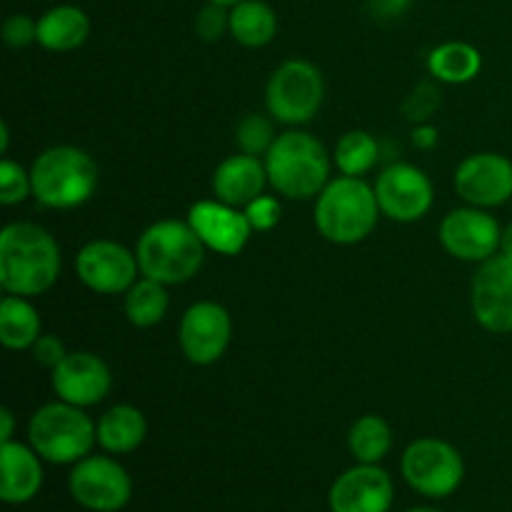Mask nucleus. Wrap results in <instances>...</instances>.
<instances>
[{
    "instance_id": "f257e3e1",
    "label": "nucleus",
    "mask_w": 512,
    "mask_h": 512,
    "mask_svg": "<svg viewBox=\"0 0 512 512\" xmlns=\"http://www.w3.org/2000/svg\"><path fill=\"white\" fill-rule=\"evenodd\" d=\"M63 258L53 235L35 223H10L0 233V285L8 295L35 298L58 280Z\"/></svg>"
},
{
    "instance_id": "f03ea898",
    "label": "nucleus",
    "mask_w": 512,
    "mask_h": 512,
    "mask_svg": "<svg viewBox=\"0 0 512 512\" xmlns=\"http://www.w3.org/2000/svg\"><path fill=\"white\" fill-rule=\"evenodd\" d=\"M33 198L50 210H73L88 203L100 183L93 155L75 145H53L30 165Z\"/></svg>"
},
{
    "instance_id": "7ed1b4c3",
    "label": "nucleus",
    "mask_w": 512,
    "mask_h": 512,
    "mask_svg": "<svg viewBox=\"0 0 512 512\" xmlns=\"http://www.w3.org/2000/svg\"><path fill=\"white\" fill-rule=\"evenodd\" d=\"M205 245L188 220L165 218L140 233L135 255L140 273L163 285L193 280L205 263Z\"/></svg>"
},
{
    "instance_id": "20e7f679",
    "label": "nucleus",
    "mask_w": 512,
    "mask_h": 512,
    "mask_svg": "<svg viewBox=\"0 0 512 512\" xmlns=\"http://www.w3.org/2000/svg\"><path fill=\"white\" fill-rule=\"evenodd\" d=\"M378 218L380 205L375 198V188H370L363 178L340 175L330 180L315 198V228L328 243H363L375 230Z\"/></svg>"
},
{
    "instance_id": "39448f33",
    "label": "nucleus",
    "mask_w": 512,
    "mask_h": 512,
    "mask_svg": "<svg viewBox=\"0 0 512 512\" xmlns=\"http://www.w3.org/2000/svg\"><path fill=\"white\" fill-rule=\"evenodd\" d=\"M268 180L283 198L310 200L330 183V155L315 135L288 130L265 155Z\"/></svg>"
},
{
    "instance_id": "423d86ee",
    "label": "nucleus",
    "mask_w": 512,
    "mask_h": 512,
    "mask_svg": "<svg viewBox=\"0 0 512 512\" xmlns=\"http://www.w3.org/2000/svg\"><path fill=\"white\" fill-rule=\"evenodd\" d=\"M28 440L30 448L48 463L75 465L88 458L98 443V433L85 408L58 400L35 410L28 423Z\"/></svg>"
},
{
    "instance_id": "0eeeda50",
    "label": "nucleus",
    "mask_w": 512,
    "mask_h": 512,
    "mask_svg": "<svg viewBox=\"0 0 512 512\" xmlns=\"http://www.w3.org/2000/svg\"><path fill=\"white\" fill-rule=\"evenodd\" d=\"M325 98V80L310 60H285L270 75L265 88V108L285 125H303L318 115Z\"/></svg>"
},
{
    "instance_id": "6e6552de",
    "label": "nucleus",
    "mask_w": 512,
    "mask_h": 512,
    "mask_svg": "<svg viewBox=\"0 0 512 512\" xmlns=\"http://www.w3.org/2000/svg\"><path fill=\"white\" fill-rule=\"evenodd\" d=\"M400 470L415 493L433 500L453 495L465 478L463 455L438 438L413 440L405 448Z\"/></svg>"
},
{
    "instance_id": "1a4fd4ad",
    "label": "nucleus",
    "mask_w": 512,
    "mask_h": 512,
    "mask_svg": "<svg viewBox=\"0 0 512 512\" xmlns=\"http://www.w3.org/2000/svg\"><path fill=\"white\" fill-rule=\"evenodd\" d=\"M70 495L93 512H118L133 498V480L118 460L108 455H88L78 460L68 478Z\"/></svg>"
},
{
    "instance_id": "9d476101",
    "label": "nucleus",
    "mask_w": 512,
    "mask_h": 512,
    "mask_svg": "<svg viewBox=\"0 0 512 512\" xmlns=\"http://www.w3.org/2000/svg\"><path fill=\"white\" fill-rule=\"evenodd\" d=\"M440 245L445 253L465 263H485L500 253L503 228L485 208H455L440 223Z\"/></svg>"
},
{
    "instance_id": "9b49d317",
    "label": "nucleus",
    "mask_w": 512,
    "mask_h": 512,
    "mask_svg": "<svg viewBox=\"0 0 512 512\" xmlns=\"http://www.w3.org/2000/svg\"><path fill=\"white\" fill-rule=\"evenodd\" d=\"M140 265L135 250L115 240H90L75 255V275L88 290L98 295L128 293L138 280Z\"/></svg>"
},
{
    "instance_id": "f8f14e48",
    "label": "nucleus",
    "mask_w": 512,
    "mask_h": 512,
    "mask_svg": "<svg viewBox=\"0 0 512 512\" xmlns=\"http://www.w3.org/2000/svg\"><path fill=\"white\" fill-rule=\"evenodd\" d=\"M373 188L380 213L395 223H415V220L425 218L433 208V183L418 165H388L378 175Z\"/></svg>"
},
{
    "instance_id": "ddd939ff",
    "label": "nucleus",
    "mask_w": 512,
    "mask_h": 512,
    "mask_svg": "<svg viewBox=\"0 0 512 512\" xmlns=\"http://www.w3.org/2000/svg\"><path fill=\"white\" fill-rule=\"evenodd\" d=\"M233 338V320L220 303L200 300L193 303L180 318L178 343L185 358L193 365H213L228 350Z\"/></svg>"
},
{
    "instance_id": "4468645a",
    "label": "nucleus",
    "mask_w": 512,
    "mask_h": 512,
    "mask_svg": "<svg viewBox=\"0 0 512 512\" xmlns=\"http://www.w3.org/2000/svg\"><path fill=\"white\" fill-rule=\"evenodd\" d=\"M470 308L488 333H512V260L508 255L498 253L480 263L470 283Z\"/></svg>"
},
{
    "instance_id": "2eb2a0df",
    "label": "nucleus",
    "mask_w": 512,
    "mask_h": 512,
    "mask_svg": "<svg viewBox=\"0 0 512 512\" xmlns=\"http://www.w3.org/2000/svg\"><path fill=\"white\" fill-rule=\"evenodd\" d=\"M455 193L475 208H500L512 198V160L500 153H473L455 170Z\"/></svg>"
},
{
    "instance_id": "dca6fc26",
    "label": "nucleus",
    "mask_w": 512,
    "mask_h": 512,
    "mask_svg": "<svg viewBox=\"0 0 512 512\" xmlns=\"http://www.w3.org/2000/svg\"><path fill=\"white\" fill-rule=\"evenodd\" d=\"M50 383L58 400L78 405V408H93L100 400L108 398L113 388V373L100 355L75 350L50 370Z\"/></svg>"
},
{
    "instance_id": "f3484780",
    "label": "nucleus",
    "mask_w": 512,
    "mask_h": 512,
    "mask_svg": "<svg viewBox=\"0 0 512 512\" xmlns=\"http://www.w3.org/2000/svg\"><path fill=\"white\" fill-rule=\"evenodd\" d=\"M395 485L380 465L358 463L335 478L330 488V512H388L393 508Z\"/></svg>"
},
{
    "instance_id": "a211bd4d",
    "label": "nucleus",
    "mask_w": 512,
    "mask_h": 512,
    "mask_svg": "<svg viewBox=\"0 0 512 512\" xmlns=\"http://www.w3.org/2000/svg\"><path fill=\"white\" fill-rule=\"evenodd\" d=\"M188 223L205 248L220 255H238L255 233L245 210L233 208L218 198L190 205Z\"/></svg>"
},
{
    "instance_id": "6ab92c4d",
    "label": "nucleus",
    "mask_w": 512,
    "mask_h": 512,
    "mask_svg": "<svg viewBox=\"0 0 512 512\" xmlns=\"http://www.w3.org/2000/svg\"><path fill=\"white\" fill-rule=\"evenodd\" d=\"M268 183L270 180L268 170H265V160L245 153L225 158L213 173L215 198L240 210L253 203L255 198H260Z\"/></svg>"
},
{
    "instance_id": "aec40b11",
    "label": "nucleus",
    "mask_w": 512,
    "mask_h": 512,
    "mask_svg": "<svg viewBox=\"0 0 512 512\" xmlns=\"http://www.w3.org/2000/svg\"><path fill=\"white\" fill-rule=\"evenodd\" d=\"M40 460L43 458L30 445L15 443V440L0 445V470H3L0 498L5 503L23 505L40 493L45 478Z\"/></svg>"
},
{
    "instance_id": "412c9836",
    "label": "nucleus",
    "mask_w": 512,
    "mask_h": 512,
    "mask_svg": "<svg viewBox=\"0 0 512 512\" xmlns=\"http://www.w3.org/2000/svg\"><path fill=\"white\" fill-rule=\"evenodd\" d=\"M90 35V18L78 5H55L38 18V43L50 53H70Z\"/></svg>"
},
{
    "instance_id": "4be33fe9",
    "label": "nucleus",
    "mask_w": 512,
    "mask_h": 512,
    "mask_svg": "<svg viewBox=\"0 0 512 512\" xmlns=\"http://www.w3.org/2000/svg\"><path fill=\"white\" fill-rule=\"evenodd\" d=\"M95 433H98V445L105 453L128 455L143 445L145 435H148V423L135 405L120 403L100 415V420L95 423Z\"/></svg>"
},
{
    "instance_id": "5701e85b",
    "label": "nucleus",
    "mask_w": 512,
    "mask_h": 512,
    "mask_svg": "<svg viewBox=\"0 0 512 512\" xmlns=\"http://www.w3.org/2000/svg\"><path fill=\"white\" fill-rule=\"evenodd\" d=\"M483 70V55L475 45L463 43V40H448L430 50L428 55V73L438 83L463 85L475 80Z\"/></svg>"
},
{
    "instance_id": "b1692460",
    "label": "nucleus",
    "mask_w": 512,
    "mask_h": 512,
    "mask_svg": "<svg viewBox=\"0 0 512 512\" xmlns=\"http://www.w3.org/2000/svg\"><path fill=\"white\" fill-rule=\"evenodd\" d=\"M278 33V15L263 0H243L230 8V35L243 48H263Z\"/></svg>"
},
{
    "instance_id": "393cba45",
    "label": "nucleus",
    "mask_w": 512,
    "mask_h": 512,
    "mask_svg": "<svg viewBox=\"0 0 512 512\" xmlns=\"http://www.w3.org/2000/svg\"><path fill=\"white\" fill-rule=\"evenodd\" d=\"M40 315L28 298L5 295L0 303V343L8 350H28L40 338Z\"/></svg>"
},
{
    "instance_id": "a878e982",
    "label": "nucleus",
    "mask_w": 512,
    "mask_h": 512,
    "mask_svg": "<svg viewBox=\"0 0 512 512\" xmlns=\"http://www.w3.org/2000/svg\"><path fill=\"white\" fill-rule=\"evenodd\" d=\"M165 288H168V285L158 283V280L153 278H145V275L130 285L128 293H123V310L125 318L130 320V325L143 330L155 328V325L168 315L170 295Z\"/></svg>"
},
{
    "instance_id": "bb28decb",
    "label": "nucleus",
    "mask_w": 512,
    "mask_h": 512,
    "mask_svg": "<svg viewBox=\"0 0 512 512\" xmlns=\"http://www.w3.org/2000/svg\"><path fill=\"white\" fill-rule=\"evenodd\" d=\"M348 448L358 463L378 465L393 448V430L380 415H363L350 425Z\"/></svg>"
},
{
    "instance_id": "cd10ccee",
    "label": "nucleus",
    "mask_w": 512,
    "mask_h": 512,
    "mask_svg": "<svg viewBox=\"0 0 512 512\" xmlns=\"http://www.w3.org/2000/svg\"><path fill=\"white\" fill-rule=\"evenodd\" d=\"M380 160V145L368 130H350L338 140L333 150V163L340 170V175L360 178L370 173L375 163Z\"/></svg>"
},
{
    "instance_id": "c85d7f7f",
    "label": "nucleus",
    "mask_w": 512,
    "mask_h": 512,
    "mask_svg": "<svg viewBox=\"0 0 512 512\" xmlns=\"http://www.w3.org/2000/svg\"><path fill=\"white\" fill-rule=\"evenodd\" d=\"M275 138L278 135H275L273 120L260 113L245 115L235 128V145L240 148V153L255 155V158H265L268 150L273 148Z\"/></svg>"
},
{
    "instance_id": "c756f323",
    "label": "nucleus",
    "mask_w": 512,
    "mask_h": 512,
    "mask_svg": "<svg viewBox=\"0 0 512 512\" xmlns=\"http://www.w3.org/2000/svg\"><path fill=\"white\" fill-rule=\"evenodd\" d=\"M28 195H33V180L30 170L15 160L5 158L0 163V203L3 205H20Z\"/></svg>"
},
{
    "instance_id": "7c9ffc66",
    "label": "nucleus",
    "mask_w": 512,
    "mask_h": 512,
    "mask_svg": "<svg viewBox=\"0 0 512 512\" xmlns=\"http://www.w3.org/2000/svg\"><path fill=\"white\" fill-rule=\"evenodd\" d=\"M195 33L205 43H213V40L223 38L225 33H230V10L215 3H208L205 8H200V13L195 15Z\"/></svg>"
},
{
    "instance_id": "2f4dec72",
    "label": "nucleus",
    "mask_w": 512,
    "mask_h": 512,
    "mask_svg": "<svg viewBox=\"0 0 512 512\" xmlns=\"http://www.w3.org/2000/svg\"><path fill=\"white\" fill-rule=\"evenodd\" d=\"M438 105L440 90L430 83H420L403 103V113L408 115V120H413V123H428V118H433Z\"/></svg>"
},
{
    "instance_id": "473e14b6",
    "label": "nucleus",
    "mask_w": 512,
    "mask_h": 512,
    "mask_svg": "<svg viewBox=\"0 0 512 512\" xmlns=\"http://www.w3.org/2000/svg\"><path fill=\"white\" fill-rule=\"evenodd\" d=\"M243 210L245 215H248L255 233H268V230H273L275 225L280 223V218H283V205H280V200L265 193L260 195V198H255L250 205H245Z\"/></svg>"
},
{
    "instance_id": "72a5a7b5",
    "label": "nucleus",
    "mask_w": 512,
    "mask_h": 512,
    "mask_svg": "<svg viewBox=\"0 0 512 512\" xmlns=\"http://www.w3.org/2000/svg\"><path fill=\"white\" fill-rule=\"evenodd\" d=\"M3 40L10 48H28L30 43H38V20L25 13L10 15L3 23Z\"/></svg>"
},
{
    "instance_id": "f704fd0d",
    "label": "nucleus",
    "mask_w": 512,
    "mask_h": 512,
    "mask_svg": "<svg viewBox=\"0 0 512 512\" xmlns=\"http://www.w3.org/2000/svg\"><path fill=\"white\" fill-rule=\"evenodd\" d=\"M30 350H33L35 363H40L43 368H50V370H53L55 365H60V360L68 355V350H65L63 340H60L58 335H40Z\"/></svg>"
},
{
    "instance_id": "c9c22d12",
    "label": "nucleus",
    "mask_w": 512,
    "mask_h": 512,
    "mask_svg": "<svg viewBox=\"0 0 512 512\" xmlns=\"http://www.w3.org/2000/svg\"><path fill=\"white\" fill-rule=\"evenodd\" d=\"M413 0H370V10H373L375 18H398L408 10V5Z\"/></svg>"
},
{
    "instance_id": "e433bc0d",
    "label": "nucleus",
    "mask_w": 512,
    "mask_h": 512,
    "mask_svg": "<svg viewBox=\"0 0 512 512\" xmlns=\"http://www.w3.org/2000/svg\"><path fill=\"white\" fill-rule=\"evenodd\" d=\"M438 138H440V133H438V128H435V125H430V123L415 125L413 145L418 150H433L435 145H438Z\"/></svg>"
},
{
    "instance_id": "4c0bfd02",
    "label": "nucleus",
    "mask_w": 512,
    "mask_h": 512,
    "mask_svg": "<svg viewBox=\"0 0 512 512\" xmlns=\"http://www.w3.org/2000/svg\"><path fill=\"white\" fill-rule=\"evenodd\" d=\"M15 433V418L8 408L0 410V445L10 443Z\"/></svg>"
},
{
    "instance_id": "58836bf2",
    "label": "nucleus",
    "mask_w": 512,
    "mask_h": 512,
    "mask_svg": "<svg viewBox=\"0 0 512 512\" xmlns=\"http://www.w3.org/2000/svg\"><path fill=\"white\" fill-rule=\"evenodd\" d=\"M500 253L508 255L512 260V223H508L503 228V238H500Z\"/></svg>"
},
{
    "instance_id": "ea45409f",
    "label": "nucleus",
    "mask_w": 512,
    "mask_h": 512,
    "mask_svg": "<svg viewBox=\"0 0 512 512\" xmlns=\"http://www.w3.org/2000/svg\"><path fill=\"white\" fill-rule=\"evenodd\" d=\"M8 143H10V130L8 123H0V153H8Z\"/></svg>"
},
{
    "instance_id": "a19ab883",
    "label": "nucleus",
    "mask_w": 512,
    "mask_h": 512,
    "mask_svg": "<svg viewBox=\"0 0 512 512\" xmlns=\"http://www.w3.org/2000/svg\"><path fill=\"white\" fill-rule=\"evenodd\" d=\"M208 3H215V5H223V8H233V5L243 3V0H208Z\"/></svg>"
},
{
    "instance_id": "79ce46f5",
    "label": "nucleus",
    "mask_w": 512,
    "mask_h": 512,
    "mask_svg": "<svg viewBox=\"0 0 512 512\" xmlns=\"http://www.w3.org/2000/svg\"><path fill=\"white\" fill-rule=\"evenodd\" d=\"M408 512H440V510H435V508H413V510H408Z\"/></svg>"
}]
</instances>
